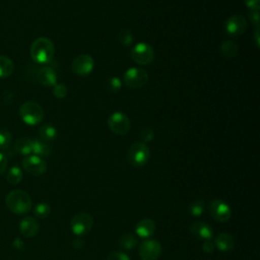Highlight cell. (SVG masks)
<instances>
[{"label": "cell", "instance_id": "d590c367", "mask_svg": "<svg viewBox=\"0 0 260 260\" xmlns=\"http://www.w3.org/2000/svg\"><path fill=\"white\" fill-rule=\"evenodd\" d=\"M7 167V157L4 153L0 152V175L3 174Z\"/></svg>", "mask_w": 260, "mask_h": 260}, {"label": "cell", "instance_id": "d6986e66", "mask_svg": "<svg viewBox=\"0 0 260 260\" xmlns=\"http://www.w3.org/2000/svg\"><path fill=\"white\" fill-rule=\"evenodd\" d=\"M239 47L233 41H224L220 46V53L226 59H233L238 55Z\"/></svg>", "mask_w": 260, "mask_h": 260}, {"label": "cell", "instance_id": "30bf717a", "mask_svg": "<svg viewBox=\"0 0 260 260\" xmlns=\"http://www.w3.org/2000/svg\"><path fill=\"white\" fill-rule=\"evenodd\" d=\"M94 62L91 56L87 54H81L77 56L71 64V69L73 73L78 76H86L93 70Z\"/></svg>", "mask_w": 260, "mask_h": 260}, {"label": "cell", "instance_id": "52a82bcc", "mask_svg": "<svg viewBox=\"0 0 260 260\" xmlns=\"http://www.w3.org/2000/svg\"><path fill=\"white\" fill-rule=\"evenodd\" d=\"M93 224L92 216L87 212H80L74 215L70 221V228L74 235L82 236L88 233Z\"/></svg>", "mask_w": 260, "mask_h": 260}, {"label": "cell", "instance_id": "ac0fdd59", "mask_svg": "<svg viewBox=\"0 0 260 260\" xmlns=\"http://www.w3.org/2000/svg\"><path fill=\"white\" fill-rule=\"evenodd\" d=\"M155 231V223L150 218H143L136 224L135 232L140 238H148Z\"/></svg>", "mask_w": 260, "mask_h": 260}, {"label": "cell", "instance_id": "ffe728a7", "mask_svg": "<svg viewBox=\"0 0 260 260\" xmlns=\"http://www.w3.org/2000/svg\"><path fill=\"white\" fill-rule=\"evenodd\" d=\"M14 148L18 153L22 155H28L32 150V140L26 137H21L16 140Z\"/></svg>", "mask_w": 260, "mask_h": 260}, {"label": "cell", "instance_id": "9a60e30c", "mask_svg": "<svg viewBox=\"0 0 260 260\" xmlns=\"http://www.w3.org/2000/svg\"><path fill=\"white\" fill-rule=\"evenodd\" d=\"M191 234L193 235V237L197 238V239H201V240H210L212 238L213 232L212 229L210 228L209 224H207L206 222L203 221H195L192 223L191 228H190Z\"/></svg>", "mask_w": 260, "mask_h": 260}, {"label": "cell", "instance_id": "f1b7e54d", "mask_svg": "<svg viewBox=\"0 0 260 260\" xmlns=\"http://www.w3.org/2000/svg\"><path fill=\"white\" fill-rule=\"evenodd\" d=\"M12 140V136L8 130H0V149L5 150L9 147Z\"/></svg>", "mask_w": 260, "mask_h": 260}, {"label": "cell", "instance_id": "cb8c5ba5", "mask_svg": "<svg viewBox=\"0 0 260 260\" xmlns=\"http://www.w3.org/2000/svg\"><path fill=\"white\" fill-rule=\"evenodd\" d=\"M138 241L137 238L132 234H125L119 239V244L122 248L126 250H131L134 247H136Z\"/></svg>", "mask_w": 260, "mask_h": 260}, {"label": "cell", "instance_id": "9c48e42d", "mask_svg": "<svg viewBox=\"0 0 260 260\" xmlns=\"http://www.w3.org/2000/svg\"><path fill=\"white\" fill-rule=\"evenodd\" d=\"M208 211L213 219L220 222L229 220L232 214L230 205L221 199H214L210 201L208 204Z\"/></svg>", "mask_w": 260, "mask_h": 260}, {"label": "cell", "instance_id": "7402d4cb", "mask_svg": "<svg viewBox=\"0 0 260 260\" xmlns=\"http://www.w3.org/2000/svg\"><path fill=\"white\" fill-rule=\"evenodd\" d=\"M40 136L41 139L45 142L52 141L57 136V129L52 124H44L40 128Z\"/></svg>", "mask_w": 260, "mask_h": 260}, {"label": "cell", "instance_id": "484cf974", "mask_svg": "<svg viewBox=\"0 0 260 260\" xmlns=\"http://www.w3.org/2000/svg\"><path fill=\"white\" fill-rule=\"evenodd\" d=\"M34 213L39 218H45L51 213V207L49 204H47L45 202H41L36 205V207L34 209Z\"/></svg>", "mask_w": 260, "mask_h": 260}, {"label": "cell", "instance_id": "8d00e7d4", "mask_svg": "<svg viewBox=\"0 0 260 260\" xmlns=\"http://www.w3.org/2000/svg\"><path fill=\"white\" fill-rule=\"evenodd\" d=\"M202 249H203V251L206 252V253H212V251H213V249H214V244H212V243L209 242V240H208V241H206V242L202 245Z\"/></svg>", "mask_w": 260, "mask_h": 260}, {"label": "cell", "instance_id": "f35d334b", "mask_svg": "<svg viewBox=\"0 0 260 260\" xmlns=\"http://www.w3.org/2000/svg\"><path fill=\"white\" fill-rule=\"evenodd\" d=\"M254 40H255V45L257 46V48H259V28H256L255 30Z\"/></svg>", "mask_w": 260, "mask_h": 260}, {"label": "cell", "instance_id": "ba28073f", "mask_svg": "<svg viewBox=\"0 0 260 260\" xmlns=\"http://www.w3.org/2000/svg\"><path fill=\"white\" fill-rule=\"evenodd\" d=\"M108 126L112 132L118 135H125L131 128L129 118L121 112L113 113L108 119Z\"/></svg>", "mask_w": 260, "mask_h": 260}, {"label": "cell", "instance_id": "e0dca14e", "mask_svg": "<svg viewBox=\"0 0 260 260\" xmlns=\"http://www.w3.org/2000/svg\"><path fill=\"white\" fill-rule=\"evenodd\" d=\"M235 239L228 233L219 234L214 240V246L221 252H229L235 247Z\"/></svg>", "mask_w": 260, "mask_h": 260}, {"label": "cell", "instance_id": "d6a6232c", "mask_svg": "<svg viewBox=\"0 0 260 260\" xmlns=\"http://www.w3.org/2000/svg\"><path fill=\"white\" fill-rule=\"evenodd\" d=\"M106 260H130L129 256L123 252L120 251H115V252H111Z\"/></svg>", "mask_w": 260, "mask_h": 260}, {"label": "cell", "instance_id": "44dd1931", "mask_svg": "<svg viewBox=\"0 0 260 260\" xmlns=\"http://www.w3.org/2000/svg\"><path fill=\"white\" fill-rule=\"evenodd\" d=\"M31 152L40 157L48 156L51 152L50 146L47 144V142L43 141L42 139H36L32 140V150Z\"/></svg>", "mask_w": 260, "mask_h": 260}, {"label": "cell", "instance_id": "74e56055", "mask_svg": "<svg viewBox=\"0 0 260 260\" xmlns=\"http://www.w3.org/2000/svg\"><path fill=\"white\" fill-rule=\"evenodd\" d=\"M72 246H73L74 248H76V249H80V248H82V246H83V241H82V240H79V239H76V240H74V241L72 242Z\"/></svg>", "mask_w": 260, "mask_h": 260}, {"label": "cell", "instance_id": "f546056e", "mask_svg": "<svg viewBox=\"0 0 260 260\" xmlns=\"http://www.w3.org/2000/svg\"><path fill=\"white\" fill-rule=\"evenodd\" d=\"M122 86V82H121V79L117 76H113V77H110L108 78V80L106 81V87L109 91H112V92H116L118 91Z\"/></svg>", "mask_w": 260, "mask_h": 260}, {"label": "cell", "instance_id": "603a6c76", "mask_svg": "<svg viewBox=\"0 0 260 260\" xmlns=\"http://www.w3.org/2000/svg\"><path fill=\"white\" fill-rule=\"evenodd\" d=\"M14 70V64L6 56H0V78L8 77Z\"/></svg>", "mask_w": 260, "mask_h": 260}, {"label": "cell", "instance_id": "5b68a950", "mask_svg": "<svg viewBox=\"0 0 260 260\" xmlns=\"http://www.w3.org/2000/svg\"><path fill=\"white\" fill-rule=\"evenodd\" d=\"M130 56L132 60L140 65H148L154 59V50L153 48L146 43H138L136 44L130 52Z\"/></svg>", "mask_w": 260, "mask_h": 260}, {"label": "cell", "instance_id": "277c9868", "mask_svg": "<svg viewBox=\"0 0 260 260\" xmlns=\"http://www.w3.org/2000/svg\"><path fill=\"white\" fill-rule=\"evenodd\" d=\"M150 157V151L146 143L134 142L128 149V162L134 168H141L145 166Z\"/></svg>", "mask_w": 260, "mask_h": 260}, {"label": "cell", "instance_id": "3957f363", "mask_svg": "<svg viewBox=\"0 0 260 260\" xmlns=\"http://www.w3.org/2000/svg\"><path fill=\"white\" fill-rule=\"evenodd\" d=\"M19 115L21 120L30 126H35L39 123H41V121L44 118V110L41 107V105H39L36 102L32 101H28L25 102L24 104L21 105V107L19 108Z\"/></svg>", "mask_w": 260, "mask_h": 260}, {"label": "cell", "instance_id": "1f68e13d", "mask_svg": "<svg viewBox=\"0 0 260 260\" xmlns=\"http://www.w3.org/2000/svg\"><path fill=\"white\" fill-rule=\"evenodd\" d=\"M153 137H154V132L150 127H144L140 132V138L143 143L151 141Z\"/></svg>", "mask_w": 260, "mask_h": 260}, {"label": "cell", "instance_id": "d4e9b609", "mask_svg": "<svg viewBox=\"0 0 260 260\" xmlns=\"http://www.w3.org/2000/svg\"><path fill=\"white\" fill-rule=\"evenodd\" d=\"M21 179H22V172L18 167L14 166L9 169L6 175V180L8 181V183L12 185H16L21 181Z\"/></svg>", "mask_w": 260, "mask_h": 260}, {"label": "cell", "instance_id": "83f0119b", "mask_svg": "<svg viewBox=\"0 0 260 260\" xmlns=\"http://www.w3.org/2000/svg\"><path fill=\"white\" fill-rule=\"evenodd\" d=\"M118 40H119L120 44H122L123 46H129L133 42L132 32L127 28L121 29L120 32L118 34Z\"/></svg>", "mask_w": 260, "mask_h": 260}, {"label": "cell", "instance_id": "e575fe53", "mask_svg": "<svg viewBox=\"0 0 260 260\" xmlns=\"http://www.w3.org/2000/svg\"><path fill=\"white\" fill-rule=\"evenodd\" d=\"M244 2L251 10H259L260 8V0H244Z\"/></svg>", "mask_w": 260, "mask_h": 260}, {"label": "cell", "instance_id": "7a4b0ae2", "mask_svg": "<svg viewBox=\"0 0 260 260\" xmlns=\"http://www.w3.org/2000/svg\"><path fill=\"white\" fill-rule=\"evenodd\" d=\"M6 206L10 211L16 214H24L31 208L30 196L22 190H12L5 198Z\"/></svg>", "mask_w": 260, "mask_h": 260}, {"label": "cell", "instance_id": "8992f818", "mask_svg": "<svg viewBox=\"0 0 260 260\" xmlns=\"http://www.w3.org/2000/svg\"><path fill=\"white\" fill-rule=\"evenodd\" d=\"M148 73L142 68H129L124 74V83L131 88H139L146 84Z\"/></svg>", "mask_w": 260, "mask_h": 260}, {"label": "cell", "instance_id": "4fadbf2b", "mask_svg": "<svg viewBox=\"0 0 260 260\" xmlns=\"http://www.w3.org/2000/svg\"><path fill=\"white\" fill-rule=\"evenodd\" d=\"M22 168L32 176H41L46 172L47 164L40 156L29 155L23 158Z\"/></svg>", "mask_w": 260, "mask_h": 260}, {"label": "cell", "instance_id": "4dcf8cb0", "mask_svg": "<svg viewBox=\"0 0 260 260\" xmlns=\"http://www.w3.org/2000/svg\"><path fill=\"white\" fill-rule=\"evenodd\" d=\"M68 89L63 83H56L53 86V94L57 99H63L67 95Z\"/></svg>", "mask_w": 260, "mask_h": 260}, {"label": "cell", "instance_id": "4316f807", "mask_svg": "<svg viewBox=\"0 0 260 260\" xmlns=\"http://www.w3.org/2000/svg\"><path fill=\"white\" fill-rule=\"evenodd\" d=\"M189 211L193 216H200L204 211V201L195 200L190 203Z\"/></svg>", "mask_w": 260, "mask_h": 260}, {"label": "cell", "instance_id": "7c38bea8", "mask_svg": "<svg viewBox=\"0 0 260 260\" xmlns=\"http://www.w3.org/2000/svg\"><path fill=\"white\" fill-rule=\"evenodd\" d=\"M247 21L242 15H233L226 19L224 29L226 34L233 38H237L244 34L247 29Z\"/></svg>", "mask_w": 260, "mask_h": 260}, {"label": "cell", "instance_id": "5bb4252c", "mask_svg": "<svg viewBox=\"0 0 260 260\" xmlns=\"http://www.w3.org/2000/svg\"><path fill=\"white\" fill-rule=\"evenodd\" d=\"M37 80L44 86H54L57 83V73L51 67H42L37 71Z\"/></svg>", "mask_w": 260, "mask_h": 260}, {"label": "cell", "instance_id": "6da1fadb", "mask_svg": "<svg viewBox=\"0 0 260 260\" xmlns=\"http://www.w3.org/2000/svg\"><path fill=\"white\" fill-rule=\"evenodd\" d=\"M30 57L31 59L40 64L50 63L55 54V47L53 42L46 38L40 37L36 39L30 46Z\"/></svg>", "mask_w": 260, "mask_h": 260}, {"label": "cell", "instance_id": "2e32d148", "mask_svg": "<svg viewBox=\"0 0 260 260\" xmlns=\"http://www.w3.org/2000/svg\"><path fill=\"white\" fill-rule=\"evenodd\" d=\"M19 231L25 237H35L39 232V223L34 217L26 216L19 222Z\"/></svg>", "mask_w": 260, "mask_h": 260}, {"label": "cell", "instance_id": "836d02e7", "mask_svg": "<svg viewBox=\"0 0 260 260\" xmlns=\"http://www.w3.org/2000/svg\"><path fill=\"white\" fill-rule=\"evenodd\" d=\"M259 10H252L250 13V19L253 22V24L256 26V28H259L260 20H259Z\"/></svg>", "mask_w": 260, "mask_h": 260}, {"label": "cell", "instance_id": "8fae6325", "mask_svg": "<svg viewBox=\"0 0 260 260\" xmlns=\"http://www.w3.org/2000/svg\"><path fill=\"white\" fill-rule=\"evenodd\" d=\"M161 254V246L156 240H146L139 246L141 260H157Z\"/></svg>", "mask_w": 260, "mask_h": 260}]
</instances>
